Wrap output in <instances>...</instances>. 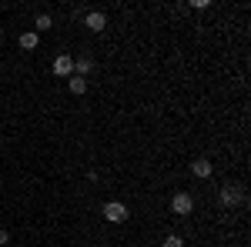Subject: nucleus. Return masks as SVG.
I'll use <instances>...</instances> for the list:
<instances>
[{
  "instance_id": "f257e3e1",
  "label": "nucleus",
  "mask_w": 251,
  "mask_h": 247,
  "mask_svg": "<svg viewBox=\"0 0 251 247\" xmlns=\"http://www.w3.org/2000/svg\"><path fill=\"white\" fill-rule=\"evenodd\" d=\"M218 201H221L225 207H238V204L245 201V190H241V184H225L221 194H218Z\"/></svg>"
},
{
  "instance_id": "f03ea898",
  "label": "nucleus",
  "mask_w": 251,
  "mask_h": 247,
  "mask_svg": "<svg viewBox=\"0 0 251 247\" xmlns=\"http://www.w3.org/2000/svg\"><path fill=\"white\" fill-rule=\"evenodd\" d=\"M100 214H104V221H111V224H124V221L131 217V210L124 207L121 201H111V204H104V210H100Z\"/></svg>"
},
{
  "instance_id": "7ed1b4c3",
  "label": "nucleus",
  "mask_w": 251,
  "mask_h": 247,
  "mask_svg": "<svg viewBox=\"0 0 251 247\" xmlns=\"http://www.w3.org/2000/svg\"><path fill=\"white\" fill-rule=\"evenodd\" d=\"M171 210L177 214V217H188V214L194 210V197L191 194H174L171 197Z\"/></svg>"
},
{
  "instance_id": "20e7f679",
  "label": "nucleus",
  "mask_w": 251,
  "mask_h": 247,
  "mask_svg": "<svg viewBox=\"0 0 251 247\" xmlns=\"http://www.w3.org/2000/svg\"><path fill=\"white\" fill-rule=\"evenodd\" d=\"M54 74L71 77L74 74V57H71V54H57V57H54Z\"/></svg>"
},
{
  "instance_id": "39448f33",
  "label": "nucleus",
  "mask_w": 251,
  "mask_h": 247,
  "mask_svg": "<svg viewBox=\"0 0 251 247\" xmlns=\"http://www.w3.org/2000/svg\"><path fill=\"white\" fill-rule=\"evenodd\" d=\"M84 23H87V30H94V34H100V30L107 27V17H104L100 10H87V14H84Z\"/></svg>"
},
{
  "instance_id": "423d86ee",
  "label": "nucleus",
  "mask_w": 251,
  "mask_h": 247,
  "mask_svg": "<svg viewBox=\"0 0 251 247\" xmlns=\"http://www.w3.org/2000/svg\"><path fill=\"white\" fill-rule=\"evenodd\" d=\"M211 160H204V157H198V160H191V174L194 177H201V180H208V177H211Z\"/></svg>"
},
{
  "instance_id": "0eeeda50",
  "label": "nucleus",
  "mask_w": 251,
  "mask_h": 247,
  "mask_svg": "<svg viewBox=\"0 0 251 247\" xmlns=\"http://www.w3.org/2000/svg\"><path fill=\"white\" fill-rule=\"evenodd\" d=\"M17 44L24 47V50H37V44H40V34L37 30H27V34H20Z\"/></svg>"
},
{
  "instance_id": "6e6552de",
  "label": "nucleus",
  "mask_w": 251,
  "mask_h": 247,
  "mask_svg": "<svg viewBox=\"0 0 251 247\" xmlns=\"http://www.w3.org/2000/svg\"><path fill=\"white\" fill-rule=\"evenodd\" d=\"M74 70H77V77L87 80V74L94 70V57H77V60H74Z\"/></svg>"
},
{
  "instance_id": "1a4fd4ad",
  "label": "nucleus",
  "mask_w": 251,
  "mask_h": 247,
  "mask_svg": "<svg viewBox=\"0 0 251 247\" xmlns=\"http://www.w3.org/2000/svg\"><path fill=\"white\" fill-rule=\"evenodd\" d=\"M71 94L74 97H80V94H87V80H84V77H71Z\"/></svg>"
},
{
  "instance_id": "9d476101",
  "label": "nucleus",
  "mask_w": 251,
  "mask_h": 247,
  "mask_svg": "<svg viewBox=\"0 0 251 247\" xmlns=\"http://www.w3.org/2000/svg\"><path fill=\"white\" fill-rule=\"evenodd\" d=\"M34 27H37V34H40V30H50V27H54V20H50V14H37V20H34Z\"/></svg>"
},
{
  "instance_id": "9b49d317",
  "label": "nucleus",
  "mask_w": 251,
  "mask_h": 247,
  "mask_svg": "<svg viewBox=\"0 0 251 247\" xmlns=\"http://www.w3.org/2000/svg\"><path fill=\"white\" fill-rule=\"evenodd\" d=\"M164 247H184V241H181L177 234H168V237H164Z\"/></svg>"
},
{
  "instance_id": "f8f14e48",
  "label": "nucleus",
  "mask_w": 251,
  "mask_h": 247,
  "mask_svg": "<svg viewBox=\"0 0 251 247\" xmlns=\"http://www.w3.org/2000/svg\"><path fill=\"white\" fill-rule=\"evenodd\" d=\"M191 7H194V10H208V7H211V0H191Z\"/></svg>"
},
{
  "instance_id": "ddd939ff",
  "label": "nucleus",
  "mask_w": 251,
  "mask_h": 247,
  "mask_svg": "<svg viewBox=\"0 0 251 247\" xmlns=\"http://www.w3.org/2000/svg\"><path fill=\"white\" fill-rule=\"evenodd\" d=\"M7 241H10V234H7V230L0 227V247H7Z\"/></svg>"
}]
</instances>
